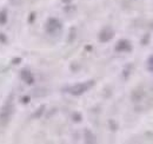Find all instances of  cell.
<instances>
[{
  "label": "cell",
  "mask_w": 153,
  "mask_h": 144,
  "mask_svg": "<svg viewBox=\"0 0 153 144\" xmlns=\"http://www.w3.org/2000/svg\"><path fill=\"white\" fill-rule=\"evenodd\" d=\"M94 85V82H86V83H79V84H75L71 88L67 89L69 93L73 94V96H80L82 93H85L86 91H88L92 86Z\"/></svg>",
  "instance_id": "cell-1"
},
{
  "label": "cell",
  "mask_w": 153,
  "mask_h": 144,
  "mask_svg": "<svg viewBox=\"0 0 153 144\" xmlns=\"http://www.w3.org/2000/svg\"><path fill=\"white\" fill-rule=\"evenodd\" d=\"M61 23L55 18H50L46 24V31L51 35H57L61 31Z\"/></svg>",
  "instance_id": "cell-2"
},
{
  "label": "cell",
  "mask_w": 153,
  "mask_h": 144,
  "mask_svg": "<svg viewBox=\"0 0 153 144\" xmlns=\"http://www.w3.org/2000/svg\"><path fill=\"white\" fill-rule=\"evenodd\" d=\"M114 37V31L112 30L111 27H104L102 30L100 31V33H99V42H101V43H107V42H110L112 38Z\"/></svg>",
  "instance_id": "cell-3"
},
{
  "label": "cell",
  "mask_w": 153,
  "mask_h": 144,
  "mask_svg": "<svg viewBox=\"0 0 153 144\" xmlns=\"http://www.w3.org/2000/svg\"><path fill=\"white\" fill-rule=\"evenodd\" d=\"M12 111H13L12 104L8 102V103L5 105V106L3 108V111H1V113H0V121H1L3 123L8 122V119L11 118V116H12Z\"/></svg>",
  "instance_id": "cell-4"
},
{
  "label": "cell",
  "mask_w": 153,
  "mask_h": 144,
  "mask_svg": "<svg viewBox=\"0 0 153 144\" xmlns=\"http://www.w3.org/2000/svg\"><path fill=\"white\" fill-rule=\"evenodd\" d=\"M131 50H132V45L126 39L119 40L116 45V51H118V52H130Z\"/></svg>",
  "instance_id": "cell-5"
},
{
  "label": "cell",
  "mask_w": 153,
  "mask_h": 144,
  "mask_svg": "<svg viewBox=\"0 0 153 144\" xmlns=\"http://www.w3.org/2000/svg\"><path fill=\"white\" fill-rule=\"evenodd\" d=\"M23 74H21V77H23V79L27 83V84H33V82H34V79H33V76L31 74V72L30 71H27V70H25V71H23L21 72Z\"/></svg>",
  "instance_id": "cell-6"
},
{
  "label": "cell",
  "mask_w": 153,
  "mask_h": 144,
  "mask_svg": "<svg viewBox=\"0 0 153 144\" xmlns=\"http://www.w3.org/2000/svg\"><path fill=\"white\" fill-rule=\"evenodd\" d=\"M85 139H86V143H95V136L90 130L85 131Z\"/></svg>",
  "instance_id": "cell-7"
},
{
  "label": "cell",
  "mask_w": 153,
  "mask_h": 144,
  "mask_svg": "<svg viewBox=\"0 0 153 144\" xmlns=\"http://www.w3.org/2000/svg\"><path fill=\"white\" fill-rule=\"evenodd\" d=\"M147 69H148L150 72L153 73V56H151L147 60Z\"/></svg>",
  "instance_id": "cell-8"
},
{
  "label": "cell",
  "mask_w": 153,
  "mask_h": 144,
  "mask_svg": "<svg viewBox=\"0 0 153 144\" xmlns=\"http://www.w3.org/2000/svg\"><path fill=\"white\" fill-rule=\"evenodd\" d=\"M6 23V12L3 11L0 13V24H5Z\"/></svg>",
  "instance_id": "cell-9"
},
{
  "label": "cell",
  "mask_w": 153,
  "mask_h": 144,
  "mask_svg": "<svg viewBox=\"0 0 153 144\" xmlns=\"http://www.w3.org/2000/svg\"><path fill=\"white\" fill-rule=\"evenodd\" d=\"M73 119H75V122H80L81 121V116L79 113H74L73 115Z\"/></svg>",
  "instance_id": "cell-10"
},
{
  "label": "cell",
  "mask_w": 153,
  "mask_h": 144,
  "mask_svg": "<svg viewBox=\"0 0 153 144\" xmlns=\"http://www.w3.org/2000/svg\"><path fill=\"white\" fill-rule=\"evenodd\" d=\"M43 111H44V106H41L39 110H38V115H35L34 117H40V115L43 113Z\"/></svg>",
  "instance_id": "cell-11"
}]
</instances>
